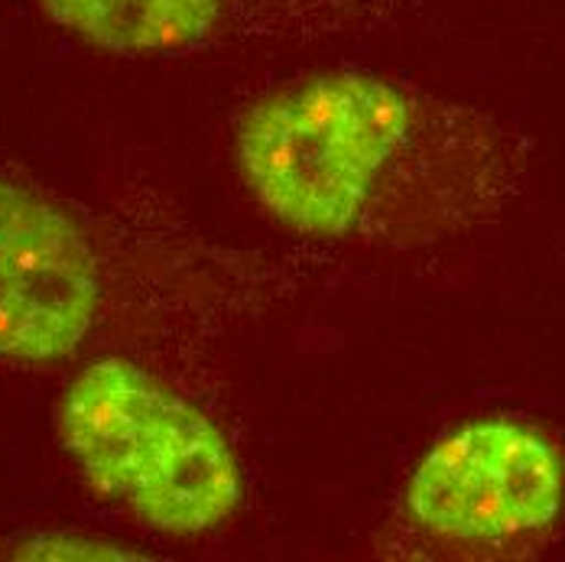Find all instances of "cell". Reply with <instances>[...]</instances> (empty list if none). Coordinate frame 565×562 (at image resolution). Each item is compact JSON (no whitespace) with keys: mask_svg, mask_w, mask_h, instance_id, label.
Masks as SVG:
<instances>
[{"mask_svg":"<svg viewBox=\"0 0 565 562\" xmlns=\"http://www.w3.org/2000/svg\"><path fill=\"white\" fill-rule=\"evenodd\" d=\"M102 299L98 261L62 209L0 179V358L46 364L72 354Z\"/></svg>","mask_w":565,"mask_h":562,"instance_id":"obj_4","label":"cell"},{"mask_svg":"<svg viewBox=\"0 0 565 562\" xmlns=\"http://www.w3.org/2000/svg\"><path fill=\"white\" fill-rule=\"evenodd\" d=\"M13 556L20 560H137V553L130 550H120L102 540H88V537H72V533L23 540L13 550Z\"/></svg>","mask_w":565,"mask_h":562,"instance_id":"obj_6","label":"cell"},{"mask_svg":"<svg viewBox=\"0 0 565 562\" xmlns=\"http://www.w3.org/2000/svg\"><path fill=\"white\" fill-rule=\"evenodd\" d=\"M565 458L536 426L484 416L443 436L406 485L409 517L449 543H508L556 523Z\"/></svg>","mask_w":565,"mask_h":562,"instance_id":"obj_3","label":"cell"},{"mask_svg":"<svg viewBox=\"0 0 565 562\" xmlns=\"http://www.w3.org/2000/svg\"><path fill=\"white\" fill-rule=\"evenodd\" d=\"M406 95L364 72H332L277 92L241 120L237 163L257 205L306 237L361 222L381 172L409 137Z\"/></svg>","mask_w":565,"mask_h":562,"instance_id":"obj_2","label":"cell"},{"mask_svg":"<svg viewBox=\"0 0 565 562\" xmlns=\"http://www.w3.org/2000/svg\"><path fill=\"white\" fill-rule=\"evenodd\" d=\"M58 436L102 495L172 537L215 530L244 498L218 423L134 361L88 364L62 394Z\"/></svg>","mask_w":565,"mask_h":562,"instance_id":"obj_1","label":"cell"},{"mask_svg":"<svg viewBox=\"0 0 565 562\" xmlns=\"http://www.w3.org/2000/svg\"><path fill=\"white\" fill-rule=\"evenodd\" d=\"M46 17L78 40L120 56H163L202 43L225 0H40Z\"/></svg>","mask_w":565,"mask_h":562,"instance_id":"obj_5","label":"cell"}]
</instances>
